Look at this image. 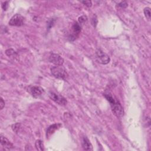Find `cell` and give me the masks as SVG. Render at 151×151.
Listing matches in <instances>:
<instances>
[{
  "label": "cell",
  "mask_w": 151,
  "mask_h": 151,
  "mask_svg": "<svg viewBox=\"0 0 151 151\" xmlns=\"http://www.w3.org/2000/svg\"><path fill=\"white\" fill-rule=\"evenodd\" d=\"M15 53V51L12 49H8L5 51V54L8 56H11L12 55H14Z\"/></svg>",
  "instance_id": "2e32d148"
},
{
  "label": "cell",
  "mask_w": 151,
  "mask_h": 151,
  "mask_svg": "<svg viewBox=\"0 0 151 151\" xmlns=\"http://www.w3.org/2000/svg\"><path fill=\"white\" fill-rule=\"evenodd\" d=\"M1 144L5 149H11L14 147L13 144L5 137L1 136Z\"/></svg>",
  "instance_id": "30bf717a"
},
{
  "label": "cell",
  "mask_w": 151,
  "mask_h": 151,
  "mask_svg": "<svg viewBox=\"0 0 151 151\" xmlns=\"http://www.w3.org/2000/svg\"><path fill=\"white\" fill-rule=\"evenodd\" d=\"M51 74L58 79L65 80L68 77V74L65 69L62 65H55L51 68Z\"/></svg>",
  "instance_id": "7a4b0ae2"
},
{
  "label": "cell",
  "mask_w": 151,
  "mask_h": 151,
  "mask_svg": "<svg viewBox=\"0 0 151 151\" xmlns=\"http://www.w3.org/2000/svg\"><path fill=\"white\" fill-rule=\"evenodd\" d=\"M8 7V2L6 1V2H4V3L2 4V9H3L4 10L6 11V10L7 9Z\"/></svg>",
  "instance_id": "d6986e66"
},
{
  "label": "cell",
  "mask_w": 151,
  "mask_h": 151,
  "mask_svg": "<svg viewBox=\"0 0 151 151\" xmlns=\"http://www.w3.org/2000/svg\"><path fill=\"white\" fill-rule=\"evenodd\" d=\"M81 29V25L78 22H75L73 26H72V31L73 34L70 37V40H72V38H74V40L76 38V37L78 36L79 33L80 32Z\"/></svg>",
  "instance_id": "ba28073f"
},
{
  "label": "cell",
  "mask_w": 151,
  "mask_h": 151,
  "mask_svg": "<svg viewBox=\"0 0 151 151\" xmlns=\"http://www.w3.org/2000/svg\"><path fill=\"white\" fill-rule=\"evenodd\" d=\"M20 127H21V124L18 123L14 124L12 125V129L13 131L15 132V133L18 132V131L20 129Z\"/></svg>",
  "instance_id": "5bb4252c"
},
{
  "label": "cell",
  "mask_w": 151,
  "mask_h": 151,
  "mask_svg": "<svg viewBox=\"0 0 151 151\" xmlns=\"http://www.w3.org/2000/svg\"><path fill=\"white\" fill-rule=\"evenodd\" d=\"M81 2L84 5L87 6V7H90L91 6V5H92L91 1H81Z\"/></svg>",
  "instance_id": "e0dca14e"
},
{
  "label": "cell",
  "mask_w": 151,
  "mask_h": 151,
  "mask_svg": "<svg viewBox=\"0 0 151 151\" xmlns=\"http://www.w3.org/2000/svg\"><path fill=\"white\" fill-rule=\"evenodd\" d=\"M49 96L51 100L60 105L65 106L67 103V101L65 97L53 91H50L49 93Z\"/></svg>",
  "instance_id": "5b68a950"
},
{
  "label": "cell",
  "mask_w": 151,
  "mask_h": 151,
  "mask_svg": "<svg viewBox=\"0 0 151 151\" xmlns=\"http://www.w3.org/2000/svg\"><path fill=\"white\" fill-rule=\"evenodd\" d=\"M103 96L110 103L112 111L114 114L118 118H121L123 117L124 114V110L119 101L110 93H104L103 94Z\"/></svg>",
  "instance_id": "6da1fadb"
},
{
  "label": "cell",
  "mask_w": 151,
  "mask_h": 151,
  "mask_svg": "<svg viewBox=\"0 0 151 151\" xmlns=\"http://www.w3.org/2000/svg\"><path fill=\"white\" fill-rule=\"evenodd\" d=\"M119 6H120L121 8H124L127 6V3L126 1H122L119 4Z\"/></svg>",
  "instance_id": "ac0fdd59"
},
{
  "label": "cell",
  "mask_w": 151,
  "mask_h": 151,
  "mask_svg": "<svg viewBox=\"0 0 151 151\" xmlns=\"http://www.w3.org/2000/svg\"><path fill=\"white\" fill-rule=\"evenodd\" d=\"M35 147L37 150H44L43 142L41 140H37L35 142Z\"/></svg>",
  "instance_id": "7c38bea8"
},
{
  "label": "cell",
  "mask_w": 151,
  "mask_h": 151,
  "mask_svg": "<svg viewBox=\"0 0 151 151\" xmlns=\"http://www.w3.org/2000/svg\"><path fill=\"white\" fill-rule=\"evenodd\" d=\"M87 20V17L86 15L81 16L78 18V23L81 25V24H83L85 22H86Z\"/></svg>",
  "instance_id": "9a60e30c"
},
{
  "label": "cell",
  "mask_w": 151,
  "mask_h": 151,
  "mask_svg": "<svg viewBox=\"0 0 151 151\" xmlns=\"http://www.w3.org/2000/svg\"><path fill=\"white\" fill-rule=\"evenodd\" d=\"M144 14H145V17L148 19H150V8L149 7H146L144 9Z\"/></svg>",
  "instance_id": "4fadbf2b"
},
{
  "label": "cell",
  "mask_w": 151,
  "mask_h": 151,
  "mask_svg": "<svg viewBox=\"0 0 151 151\" xmlns=\"http://www.w3.org/2000/svg\"><path fill=\"white\" fill-rule=\"evenodd\" d=\"M82 147L84 150H93V146L90 143L88 139L84 136L82 140Z\"/></svg>",
  "instance_id": "8fae6325"
},
{
  "label": "cell",
  "mask_w": 151,
  "mask_h": 151,
  "mask_svg": "<svg viewBox=\"0 0 151 151\" xmlns=\"http://www.w3.org/2000/svg\"><path fill=\"white\" fill-rule=\"evenodd\" d=\"M29 92L34 98H38L44 93V89L38 86H32L29 88Z\"/></svg>",
  "instance_id": "52a82bcc"
},
{
  "label": "cell",
  "mask_w": 151,
  "mask_h": 151,
  "mask_svg": "<svg viewBox=\"0 0 151 151\" xmlns=\"http://www.w3.org/2000/svg\"><path fill=\"white\" fill-rule=\"evenodd\" d=\"M96 58L97 61L101 64H107L110 61L109 56L100 49H97L96 50Z\"/></svg>",
  "instance_id": "3957f363"
},
{
  "label": "cell",
  "mask_w": 151,
  "mask_h": 151,
  "mask_svg": "<svg viewBox=\"0 0 151 151\" xmlns=\"http://www.w3.org/2000/svg\"><path fill=\"white\" fill-rule=\"evenodd\" d=\"M50 63L56 65H62L64 63V59L58 54L52 53L48 58Z\"/></svg>",
  "instance_id": "8992f818"
},
{
  "label": "cell",
  "mask_w": 151,
  "mask_h": 151,
  "mask_svg": "<svg viewBox=\"0 0 151 151\" xmlns=\"http://www.w3.org/2000/svg\"><path fill=\"white\" fill-rule=\"evenodd\" d=\"M0 106H1V109H2L5 106V101H4L2 98H1V101H0Z\"/></svg>",
  "instance_id": "ffe728a7"
},
{
  "label": "cell",
  "mask_w": 151,
  "mask_h": 151,
  "mask_svg": "<svg viewBox=\"0 0 151 151\" xmlns=\"http://www.w3.org/2000/svg\"><path fill=\"white\" fill-rule=\"evenodd\" d=\"M61 126V124L60 123H55L50 126L46 132V137L47 138L50 137L55 132L56 130L58 129Z\"/></svg>",
  "instance_id": "9c48e42d"
},
{
  "label": "cell",
  "mask_w": 151,
  "mask_h": 151,
  "mask_svg": "<svg viewBox=\"0 0 151 151\" xmlns=\"http://www.w3.org/2000/svg\"><path fill=\"white\" fill-rule=\"evenodd\" d=\"M25 23V18L21 14H17L14 15L9 20V25L11 26L21 27Z\"/></svg>",
  "instance_id": "277c9868"
}]
</instances>
